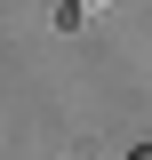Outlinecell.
<instances>
[{
    "label": "cell",
    "mask_w": 152,
    "mask_h": 160,
    "mask_svg": "<svg viewBox=\"0 0 152 160\" xmlns=\"http://www.w3.org/2000/svg\"><path fill=\"white\" fill-rule=\"evenodd\" d=\"M128 160H152V144H136V152H128Z\"/></svg>",
    "instance_id": "1"
}]
</instances>
